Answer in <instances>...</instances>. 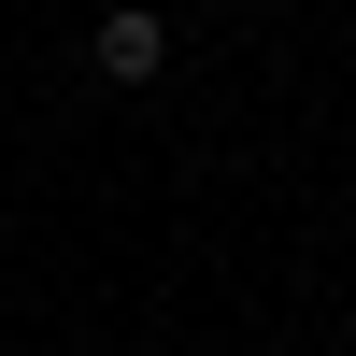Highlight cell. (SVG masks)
I'll return each instance as SVG.
<instances>
[{
	"label": "cell",
	"mask_w": 356,
	"mask_h": 356,
	"mask_svg": "<svg viewBox=\"0 0 356 356\" xmlns=\"http://www.w3.org/2000/svg\"><path fill=\"white\" fill-rule=\"evenodd\" d=\"M86 57H100V86H157L171 72V29L143 15V0H100V43H86Z\"/></svg>",
	"instance_id": "obj_1"
}]
</instances>
